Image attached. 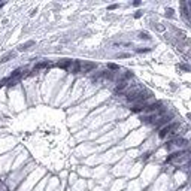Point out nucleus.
I'll return each instance as SVG.
<instances>
[{"label":"nucleus","mask_w":191,"mask_h":191,"mask_svg":"<svg viewBox=\"0 0 191 191\" xmlns=\"http://www.w3.org/2000/svg\"><path fill=\"white\" fill-rule=\"evenodd\" d=\"M181 69H184V70H191V67L187 66V64H181Z\"/></svg>","instance_id":"obj_15"},{"label":"nucleus","mask_w":191,"mask_h":191,"mask_svg":"<svg viewBox=\"0 0 191 191\" xmlns=\"http://www.w3.org/2000/svg\"><path fill=\"white\" fill-rule=\"evenodd\" d=\"M173 15H175V11L170 9V7H167V11H166V17L167 18H173Z\"/></svg>","instance_id":"obj_11"},{"label":"nucleus","mask_w":191,"mask_h":191,"mask_svg":"<svg viewBox=\"0 0 191 191\" xmlns=\"http://www.w3.org/2000/svg\"><path fill=\"white\" fill-rule=\"evenodd\" d=\"M3 84H5V81H2V82H0V87H3Z\"/></svg>","instance_id":"obj_20"},{"label":"nucleus","mask_w":191,"mask_h":191,"mask_svg":"<svg viewBox=\"0 0 191 191\" xmlns=\"http://www.w3.org/2000/svg\"><path fill=\"white\" fill-rule=\"evenodd\" d=\"M178 127H179V123H170L169 125L160 128V131H158V137H160V139H166L169 135H172L173 131H176Z\"/></svg>","instance_id":"obj_1"},{"label":"nucleus","mask_w":191,"mask_h":191,"mask_svg":"<svg viewBox=\"0 0 191 191\" xmlns=\"http://www.w3.org/2000/svg\"><path fill=\"white\" fill-rule=\"evenodd\" d=\"M108 69H111V70H120V66L115 63H108Z\"/></svg>","instance_id":"obj_9"},{"label":"nucleus","mask_w":191,"mask_h":191,"mask_svg":"<svg viewBox=\"0 0 191 191\" xmlns=\"http://www.w3.org/2000/svg\"><path fill=\"white\" fill-rule=\"evenodd\" d=\"M187 118H190V120H191V112H188V113H187Z\"/></svg>","instance_id":"obj_19"},{"label":"nucleus","mask_w":191,"mask_h":191,"mask_svg":"<svg viewBox=\"0 0 191 191\" xmlns=\"http://www.w3.org/2000/svg\"><path fill=\"white\" fill-rule=\"evenodd\" d=\"M97 64L96 63H91V61H87V63H82V70L81 72H84V73H88V72H91L93 69H96Z\"/></svg>","instance_id":"obj_5"},{"label":"nucleus","mask_w":191,"mask_h":191,"mask_svg":"<svg viewBox=\"0 0 191 191\" xmlns=\"http://www.w3.org/2000/svg\"><path fill=\"white\" fill-rule=\"evenodd\" d=\"M173 118V115L172 113H167V115H163L161 118H158V121H155V127H166V125H169L170 124V120Z\"/></svg>","instance_id":"obj_3"},{"label":"nucleus","mask_w":191,"mask_h":191,"mask_svg":"<svg viewBox=\"0 0 191 191\" xmlns=\"http://www.w3.org/2000/svg\"><path fill=\"white\" fill-rule=\"evenodd\" d=\"M139 37H140V39H145V40H149V39H151V37L148 36V33H145V31H140Z\"/></svg>","instance_id":"obj_12"},{"label":"nucleus","mask_w":191,"mask_h":191,"mask_svg":"<svg viewBox=\"0 0 191 191\" xmlns=\"http://www.w3.org/2000/svg\"><path fill=\"white\" fill-rule=\"evenodd\" d=\"M72 64H73V61H72V60H63V61L57 63V67H60V69H64V70H70Z\"/></svg>","instance_id":"obj_4"},{"label":"nucleus","mask_w":191,"mask_h":191,"mask_svg":"<svg viewBox=\"0 0 191 191\" xmlns=\"http://www.w3.org/2000/svg\"><path fill=\"white\" fill-rule=\"evenodd\" d=\"M14 57H15V52H7V54H5L2 58H0V63H6V61H9L11 58H14Z\"/></svg>","instance_id":"obj_8"},{"label":"nucleus","mask_w":191,"mask_h":191,"mask_svg":"<svg viewBox=\"0 0 191 191\" xmlns=\"http://www.w3.org/2000/svg\"><path fill=\"white\" fill-rule=\"evenodd\" d=\"M118 57H120V58H127V57H130V54H127V52H124V54H120Z\"/></svg>","instance_id":"obj_16"},{"label":"nucleus","mask_w":191,"mask_h":191,"mask_svg":"<svg viewBox=\"0 0 191 191\" xmlns=\"http://www.w3.org/2000/svg\"><path fill=\"white\" fill-rule=\"evenodd\" d=\"M142 17V12H136L135 14V18H140Z\"/></svg>","instance_id":"obj_18"},{"label":"nucleus","mask_w":191,"mask_h":191,"mask_svg":"<svg viewBox=\"0 0 191 191\" xmlns=\"http://www.w3.org/2000/svg\"><path fill=\"white\" fill-rule=\"evenodd\" d=\"M33 45H34V40H28V42L18 46V51H26V49H28V46H33Z\"/></svg>","instance_id":"obj_7"},{"label":"nucleus","mask_w":191,"mask_h":191,"mask_svg":"<svg viewBox=\"0 0 191 191\" xmlns=\"http://www.w3.org/2000/svg\"><path fill=\"white\" fill-rule=\"evenodd\" d=\"M19 75H21V69H17V70L11 75V79H12V78H17V76H19Z\"/></svg>","instance_id":"obj_13"},{"label":"nucleus","mask_w":191,"mask_h":191,"mask_svg":"<svg viewBox=\"0 0 191 191\" xmlns=\"http://www.w3.org/2000/svg\"><path fill=\"white\" fill-rule=\"evenodd\" d=\"M161 108H163V103H161V101H154V103H151V105H146L143 112H146V113H151V115H152V113L158 112Z\"/></svg>","instance_id":"obj_2"},{"label":"nucleus","mask_w":191,"mask_h":191,"mask_svg":"<svg viewBox=\"0 0 191 191\" xmlns=\"http://www.w3.org/2000/svg\"><path fill=\"white\" fill-rule=\"evenodd\" d=\"M81 70H82V63L81 61H73V64H72V67H70V73H79Z\"/></svg>","instance_id":"obj_6"},{"label":"nucleus","mask_w":191,"mask_h":191,"mask_svg":"<svg viewBox=\"0 0 191 191\" xmlns=\"http://www.w3.org/2000/svg\"><path fill=\"white\" fill-rule=\"evenodd\" d=\"M151 48H143V49H137V52H149Z\"/></svg>","instance_id":"obj_17"},{"label":"nucleus","mask_w":191,"mask_h":191,"mask_svg":"<svg viewBox=\"0 0 191 191\" xmlns=\"http://www.w3.org/2000/svg\"><path fill=\"white\" fill-rule=\"evenodd\" d=\"M46 66H49V63H46V61H43V63H39V64H36V67H34V72L37 70V69H43V67H46Z\"/></svg>","instance_id":"obj_10"},{"label":"nucleus","mask_w":191,"mask_h":191,"mask_svg":"<svg viewBox=\"0 0 191 191\" xmlns=\"http://www.w3.org/2000/svg\"><path fill=\"white\" fill-rule=\"evenodd\" d=\"M116 7H118V5L115 3V5H109V6H108V9H109V11H113V9H116Z\"/></svg>","instance_id":"obj_14"}]
</instances>
